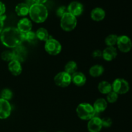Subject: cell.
Wrapping results in <instances>:
<instances>
[{"instance_id":"6da1fadb","label":"cell","mask_w":132,"mask_h":132,"mask_svg":"<svg viewBox=\"0 0 132 132\" xmlns=\"http://www.w3.org/2000/svg\"><path fill=\"white\" fill-rule=\"evenodd\" d=\"M0 39L4 46L10 48H14L21 45L24 41V34L17 28L9 27L3 30L0 36Z\"/></svg>"},{"instance_id":"7a4b0ae2","label":"cell","mask_w":132,"mask_h":132,"mask_svg":"<svg viewBox=\"0 0 132 132\" xmlns=\"http://www.w3.org/2000/svg\"><path fill=\"white\" fill-rule=\"evenodd\" d=\"M28 15L34 22L36 23H42L47 19L48 12L45 5L34 3L30 7Z\"/></svg>"},{"instance_id":"3957f363","label":"cell","mask_w":132,"mask_h":132,"mask_svg":"<svg viewBox=\"0 0 132 132\" xmlns=\"http://www.w3.org/2000/svg\"><path fill=\"white\" fill-rule=\"evenodd\" d=\"M76 113L79 118L84 121H89L96 114L93 106L87 103L79 104L76 108Z\"/></svg>"},{"instance_id":"277c9868","label":"cell","mask_w":132,"mask_h":132,"mask_svg":"<svg viewBox=\"0 0 132 132\" xmlns=\"http://www.w3.org/2000/svg\"><path fill=\"white\" fill-rule=\"evenodd\" d=\"M77 24V21L76 17L72 15L68 12L61 18V27L65 32H71L74 30Z\"/></svg>"},{"instance_id":"5b68a950","label":"cell","mask_w":132,"mask_h":132,"mask_svg":"<svg viewBox=\"0 0 132 132\" xmlns=\"http://www.w3.org/2000/svg\"><path fill=\"white\" fill-rule=\"evenodd\" d=\"M45 49L50 55H56L61 52L62 46L57 40L50 36L48 39L45 41Z\"/></svg>"},{"instance_id":"8992f818","label":"cell","mask_w":132,"mask_h":132,"mask_svg":"<svg viewBox=\"0 0 132 132\" xmlns=\"http://www.w3.org/2000/svg\"><path fill=\"white\" fill-rule=\"evenodd\" d=\"M112 91L118 95H123L127 94L130 90V85L125 79L117 78L113 81L112 84Z\"/></svg>"},{"instance_id":"52a82bcc","label":"cell","mask_w":132,"mask_h":132,"mask_svg":"<svg viewBox=\"0 0 132 132\" xmlns=\"http://www.w3.org/2000/svg\"><path fill=\"white\" fill-rule=\"evenodd\" d=\"M117 46L119 50L122 53H128L132 48L131 39L126 35L118 36Z\"/></svg>"},{"instance_id":"ba28073f","label":"cell","mask_w":132,"mask_h":132,"mask_svg":"<svg viewBox=\"0 0 132 132\" xmlns=\"http://www.w3.org/2000/svg\"><path fill=\"white\" fill-rule=\"evenodd\" d=\"M54 80L57 86L61 88H66L72 82V76L64 71L58 73L54 77Z\"/></svg>"},{"instance_id":"9c48e42d","label":"cell","mask_w":132,"mask_h":132,"mask_svg":"<svg viewBox=\"0 0 132 132\" xmlns=\"http://www.w3.org/2000/svg\"><path fill=\"white\" fill-rule=\"evenodd\" d=\"M13 60H16L21 63L26 61L27 57V50L22 45L14 48L12 50Z\"/></svg>"},{"instance_id":"30bf717a","label":"cell","mask_w":132,"mask_h":132,"mask_svg":"<svg viewBox=\"0 0 132 132\" xmlns=\"http://www.w3.org/2000/svg\"><path fill=\"white\" fill-rule=\"evenodd\" d=\"M12 112V107L8 101L0 98V119H6Z\"/></svg>"},{"instance_id":"8fae6325","label":"cell","mask_w":132,"mask_h":132,"mask_svg":"<svg viewBox=\"0 0 132 132\" xmlns=\"http://www.w3.org/2000/svg\"><path fill=\"white\" fill-rule=\"evenodd\" d=\"M83 5L78 1H72L67 7V12L75 17L81 15L83 12Z\"/></svg>"},{"instance_id":"7c38bea8","label":"cell","mask_w":132,"mask_h":132,"mask_svg":"<svg viewBox=\"0 0 132 132\" xmlns=\"http://www.w3.org/2000/svg\"><path fill=\"white\" fill-rule=\"evenodd\" d=\"M87 126L90 132H99L103 127L101 119L95 116L89 120Z\"/></svg>"},{"instance_id":"4fadbf2b","label":"cell","mask_w":132,"mask_h":132,"mask_svg":"<svg viewBox=\"0 0 132 132\" xmlns=\"http://www.w3.org/2000/svg\"><path fill=\"white\" fill-rule=\"evenodd\" d=\"M17 28L23 34L30 32L32 30V22L28 18H22L18 21V24H17Z\"/></svg>"},{"instance_id":"5bb4252c","label":"cell","mask_w":132,"mask_h":132,"mask_svg":"<svg viewBox=\"0 0 132 132\" xmlns=\"http://www.w3.org/2000/svg\"><path fill=\"white\" fill-rule=\"evenodd\" d=\"M117 56V49L114 46H107L103 51L102 57L106 61H112Z\"/></svg>"},{"instance_id":"9a60e30c","label":"cell","mask_w":132,"mask_h":132,"mask_svg":"<svg viewBox=\"0 0 132 132\" xmlns=\"http://www.w3.org/2000/svg\"><path fill=\"white\" fill-rule=\"evenodd\" d=\"M8 68L10 73L15 76L20 75L22 72L21 63L16 60H12L9 62Z\"/></svg>"},{"instance_id":"2e32d148","label":"cell","mask_w":132,"mask_h":132,"mask_svg":"<svg viewBox=\"0 0 132 132\" xmlns=\"http://www.w3.org/2000/svg\"><path fill=\"white\" fill-rule=\"evenodd\" d=\"M86 82V77L83 73L80 72H76L72 76V82L76 86H82Z\"/></svg>"},{"instance_id":"e0dca14e","label":"cell","mask_w":132,"mask_h":132,"mask_svg":"<svg viewBox=\"0 0 132 132\" xmlns=\"http://www.w3.org/2000/svg\"><path fill=\"white\" fill-rule=\"evenodd\" d=\"M92 106L94 107L95 113H99L106 110L107 106H108V103L106 99H103V98H99L94 102Z\"/></svg>"},{"instance_id":"ac0fdd59","label":"cell","mask_w":132,"mask_h":132,"mask_svg":"<svg viewBox=\"0 0 132 132\" xmlns=\"http://www.w3.org/2000/svg\"><path fill=\"white\" fill-rule=\"evenodd\" d=\"M106 15L105 11L102 8L96 7L93 9L90 14V16L94 21H101L104 19Z\"/></svg>"},{"instance_id":"d6986e66","label":"cell","mask_w":132,"mask_h":132,"mask_svg":"<svg viewBox=\"0 0 132 132\" xmlns=\"http://www.w3.org/2000/svg\"><path fill=\"white\" fill-rule=\"evenodd\" d=\"M30 7L25 3H20L18 4L15 8V13L18 16L24 17L29 13Z\"/></svg>"},{"instance_id":"ffe728a7","label":"cell","mask_w":132,"mask_h":132,"mask_svg":"<svg viewBox=\"0 0 132 132\" xmlns=\"http://www.w3.org/2000/svg\"><path fill=\"white\" fill-rule=\"evenodd\" d=\"M104 72L103 67L100 64H95L89 70V73L93 77H98L101 76Z\"/></svg>"},{"instance_id":"44dd1931","label":"cell","mask_w":132,"mask_h":132,"mask_svg":"<svg viewBox=\"0 0 132 132\" xmlns=\"http://www.w3.org/2000/svg\"><path fill=\"white\" fill-rule=\"evenodd\" d=\"M98 90L100 92V93L103 94H106L107 95L109 94L110 92L112 91V84L110 83L109 82L106 81H103L99 82L98 85Z\"/></svg>"},{"instance_id":"7402d4cb","label":"cell","mask_w":132,"mask_h":132,"mask_svg":"<svg viewBox=\"0 0 132 132\" xmlns=\"http://www.w3.org/2000/svg\"><path fill=\"white\" fill-rule=\"evenodd\" d=\"M77 64L74 61H70L64 66V72L71 76L77 72Z\"/></svg>"},{"instance_id":"603a6c76","label":"cell","mask_w":132,"mask_h":132,"mask_svg":"<svg viewBox=\"0 0 132 132\" xmlns=\"http://www.w3.org/2000/svg\"><path fill=\"white\" fill-rule=\"evenodd\" d=\"M36 34L37 37V39L42 41H47L50 37L47 30L45 28H43V27L37 30V31L36 32Z\"/></svg>"},{"instance_id":"cb8c5ba5","label":"cell","mask_w":132,"mask_h":132,"mask_svg":"<svg viewBox=\"0 0 132 132\" xmlns=\"http://www.w3.org/2000/svg\"><path fill=\"white\" fill-rule=\"evenodd\" d=\"M24 34V41H27L30 44H35L37 41V37L36 36V32H34L33 31H30V32H27Z\"/></svg>"},{"instance_id":"d4e9b609","label":"cell","mask_w":132,"mask_h":132,"mask_svg":"<svg viewBox=\"0 0 132 132\" xmlns=\"http://www.w3.org/2000/svg\"><path fill=\"white\" fill-rule=\"evenodd\" d=\"M118 36L116 34H110L105 38V44L108 46H114L117 45Z\"/></svg>"},{"instance_id":"484cf974","label":"cell","mask_w":132,"mask_h":132,"mask_svg":"<svg viewBox=\"0 0 132 132\" xmlns=\"http://www.w3.org/2000/svg\"><path fill=\"white\" fill-rule=\"evenodd\" d=\"M0 96H1V99L9 101L10 100V99H12V97L13 93L10 89L5 88L1 91Z\"/></svg>"},{"instance_id":"4316f807","label":"cell","mask_w":132,"mask_h":132,"mask_svg":"<svg viewBox=\"0 0 132 132\" xmlns=\"http://www.w3.org/2000/svg\"><path fill=\"white\" fill-rule=\"evenodd\" d=\"M1 57L5 61L10 62L11 61H12L14 59H13L12 52L9 51V50H6V51L3 52L1 53Z\"/></svg>"},{"instance_id":"83f0119b","label":"cell","mask_w":132,"mask_h":132,"mask_svg":"<svg viewBox=\"0 0 132 132\" xmlns=\"http://www.w3.org/2000/svg\"><path fill=\"white\" fill-rule=\"evenodd\" d=\"M119 97V95L114 92L113 91L110 92L109 94H107L106 101L109 103H114L117 101Z\"/></svg>"},{"instance_id":"f1b7e54d","label":"cell","mask_w":132,"mask_h":132,"mask_svg":"<svg viewBox=\"0 0 132 132\" xmlns=\"http://www.w3.org/2000/svg\"><path fill=\"white\" fill-rule=\"evenodd\" d=\"M102 120V125L103 126L106 128H109L112 125V120L110 117H104Z\"/></svg>"},{"instance_id":"f546056e","label":"cell","mask_w":132,"mask_h":132,"mask_svg":"<svg viewBox=\"0 0 132 132\" xmlns=\"http://www.w3.org/2000/svg\"><path fill=\"white\" fill-rule=\"evenodd\" d=\"M66 12H67V8H66L64 6H61L57 9L56 11V14L58 17L61 18Z\"/></svg>"},{"instance_id":"4dcf8cb0","label":"cell","mask_w":132,"mask_h":132,"mask_svg":"<svg viewBox=\"0 0 132 132\" xmlns=\"http://www.w3.org/2000/svg\"><path fill=\"white\" fill-rule=\"evenodd\" d=\"M92 57L94 59H100L103 57V52L100 50H94L92 53Z\"/></svg>"},{"instance_id":"1f68e13d","label":"cell","mask_w":132,"mask_h":132,"mask_svg":"<svg viewBox=\"0 0 132 132\" xmlns=\"http://www.w3.org/2000/svg\"><path fill=\"white\" fill-rule=\"evenodd\" d=\"M5 12H6V6L5 5L0 1V16L5 15Z\"/></svg>"},{"instance_id":"d6a6232c","label":"cell","mask_w":132,"mask_h":132,"mask_svg":"<svg viewBox=\"0 0 132 132\" xmlns=\"http://www.w3.org/2000/svg\"><path fill=\"white\" fill-rule=\"evenodd\" d=\"M6 15H3L0 16V34L3 31V28L4 26V21L6 19Z\"/></svg>"},{"instance_id":"836d02e7","label":"cell","mask_w":132,"mask_h":132,"mask_svg":"<svg viewBox=\"0 0 132 132\" xmlns=\"http://www.w3.org/2000/svg\"><path fill=\"white\" fill-rule=\"evenodd\" d=\"M33 1H34L35 3L42 4V5H44V3H45L48 0H33Z\"/></svg>"},{"instance_id":"e575fe53","label":"cell","mask_w":132,"mask_h":132,"mask_svg":"<svg viewBox=\"0 0 132 132\" xmlns=\"http://www.w3.org/2000/svg\"><path fill=\"white\" fill-rule=\"evenodd\" d=\"M25 3L27 4V5H28V6H29V7H30V6H32V5H34L35 3L33 0H27V1H26Z\"/></svg>"},{"instance_id":"d590c367","label":"cell","mask_w":132,"mask_h":132,"mask_svg":"<svg viewBox=\"0 0 132 132\" xmlns=\"http://www.w3.org/2000/svg\"><path fill=\"white\" fill-rule=\"evenodd\" d=\"M39 132H44V131H39Z\"/></svg>"},{"instance_id":"8d00e7d4","label":"cell","mask_w":132,"mask_h":132,"mask_svg":"<svg viewBox=\"0 0 132 132\" xmlns=\"http://www.w3.org/2000/svg\"><path fill=\"white\" fill-rule=\"evenodd\" d=\"M59 132H63V131H59Z\"/></svg>"}]
</instances>
